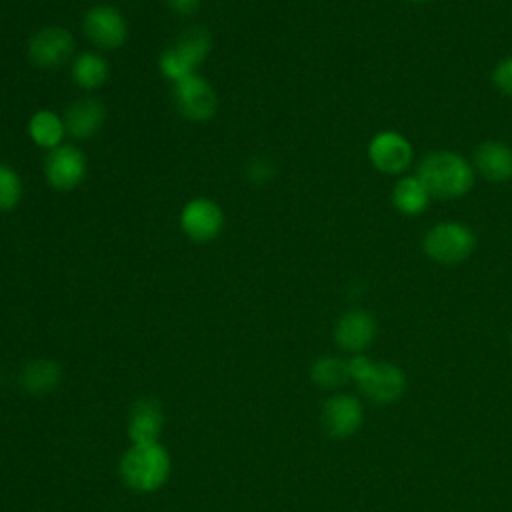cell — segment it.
<instances>
[{
    "label": "cell",
    "instance_id": "6da1fadb",
    "mask_svg": "<svg viewBox=\"0 0 512 512\" xmlns=\"http://www.w3.org/2000/svg\"><path fill=\"white\" fill-rule=\"evenodd\" d=\"M432 198L454 200L470 192L474 186V166L458 152L436 150L428 152L416 168Z\"/></svg>",
    "mask_w": 512,
    "mask_h": 512
},
{
    "label": "cell",
    "instance_id": "7a4b0ae2",
    "mask_svg": "<svg viewBox=\"0 0 512 512\" xmlns=\"http://www.w3.org/2000/svg\"><path fill=\"white\" fill-rule=\"evenodd\" d=\"M170 474V456L158 444H132L120 460L124 484L136 492L158 490Z\"/></svg>",
    "mask_w": 512,
    "mask_h": 512
},
{
    "label": "cell",
    "instance_id": "3957f363",
    "mask_svg": "<svg viewBox=\"0 0 512 512\" xmlns=\"http://www.w3.org/2000/svg\"><path fill=\"white\" fill-rule=\"evenodd\" d=\"M212 50V36L202 26L186 28L172 46L164 48L158 56L160 74L176 84L192 74H196L198 66L208 58Z\"/></svg>",
    "mask_w": 512,
    "mask_h": 512
},
{
    "label": "cell",
    "instance_id": "277c9868",
    "mask_svg": "<svg viewBox=\"0 0 512 512\" xmlns=\"http://www.w3.org/2000/svg\"><path fill=\"white\" fill-rule=\"evenodd\" d=\"M350 378H354L364 396L378 404L396 402L406 386L404 372L388 362H372L364 354H356L348 360Z\"/></svg>",
    "mask_w": 512,
    "mask_h": 512
},
{
    "label": "cell",
    "instance_id": "5b68a950",
    "mask_svg": "<svg viewBox=\"0 0 512 512\" xmlns=\"http://www.w3.org/2000/svg\"><path fill=\"white\" fill-rule=\"evenodd\" d=\"M422 248L430 260L444 266H456L468 260L474 252L476 234L460 222H438L426 232Z\"/></svg>",
    "mask_w": 512,
    "mask_h": 512
},
{
    "label": "cell",
    "instance_id": "8992f818",
    "mask_svg": "<svg viewBox=\"0 0 512 512\" xmlns=\"http://www.w3.org/2000/svg\"><path fill=\"white\" fill-rule=\"evenodd\" d=\"M82 34L98 50H118L128 40V22L112 4H94L82 16Z\"/></svg>",
    "mask_w": 512,
    "mask_h": 512
},
{
    "label": "cell",
    "instance_id": "52a82bcc",
    "mask_svg": "<svg viewBox=\"0 0 512 512\" xmlns=\"http://www.w3.org/2000/svg\"><path fill=\"white\" fill-rule=\"evenodd\" d=\"M76 40L72 32L60 24L36 30L28 40V60L42 70L60 68L76 56Z\"/></svg>",
    "mask_w": 512,
    "mask_h": 512
},
{
    "label": "cell",
    "instance_id": "ba28073f",
    "mask_svg": "<svg viewBox=\"0 0 512 512\" xmlns=\"http://www.w3.org/2000/svg\"><path fill=\"white\" fill-rule=\"evenodd\" d=\"M178 224L188 240L206 244L222 234L224 210L216 200L208 196H196L182 206Z\"/></svg>",
    "mask_w": 512,
    "mask_h": 512
},
{
    "label": "cell",
    "instance_id": "9c48e42d",
    "mask_svg": "<svg viewBox=\"0 0 512 512\" xmlns=\"http://www.w3.org/2000/svg\"><path fill=\"white\" fill-rule=\"evenodd\" d=\"M172 98L178 114L188 122H208L218 110V96L212 84L198 72L172 84Z\"/></svg>",
    "mask_w": 512,
    "mask_h": 512
},
{
    "label": "cell",
    "instance_id": "30bf717a",
    "mask_svg": "<svg viewBox=\"0 0 512 512\" xmlns=\"http://www.w3.org/2000/svg\"><path fill=\"white\" fill-rule=\"evenodd\" d=\"M88 174L86 154L76 144H62L44 158V178L50 188L70 192L78 188Z\"/></svg>",
    "mask_w": 512,
    "mask_h": 512
},
{
    "label": "cell",
    "instance_id": "8fae6325",
    "mask_svg": "<svg viewBox=\"0 0 512 512\" xmlns=\"http://www.w3.org/2000/svg\"><path fill=\"white\" fill-rule=\"evenodd\" d=\"M368 160L382 174H402L414 160L412 144L396 130H380L368 142Z\"/></svg>",
    "mask_w": 512,
    "mask_h": 512
},
{
    "label": "cell",
    "instance_id": "7c38bea8",
    "mask_svg": "<svg viewBox=\"0 0 512 512\" xmlns=\"http://www.w3.org/2000/svg\"><path fill=\"white\" fill-rule=\"evenodd\" d=\"M62 118L66 124V134L72 140L82 142V140H90L102 130L106 122V108L100 98L82 96L66 108Z\"/></svg>",
    "mask_w": 512,
    "mask_h": 512
},
{
    "label": "cell",
    "instance_id": "4fadbf2b",
    "mask_svg": "<svg viewBox=\"0 0 512 512\" xmlns=\"http://www.w3.org/2000/svg\"><path fill=\"white\" fill-rule=\"evenodd\" d=\"M376 336V320L366 310L344 312L334 326V340L346 352H362Z\"/></svg>",
    "mask_w": 512,
    "mask_h": 512
},
{
    "label": "cell",
    "instance_id": "5bb4252c",
    "mask_svg": "<svg viewBox=\"0 0 512 512\" xmlns=\"http://www.w3.org/2000/svg\"><path fill=\"white\" fill-rule=\"evenodd\" d=\"M322 422L332 438H348L362 422V406L352 396H334L324 404Z\"/></svg>",
    "mask_w": 512,
    "mask_h": 512
},
{
    "label": "cell",
    "instance_id": "9a60e30c",
    "mask_svg": "<svg viewBox=\"0 0 512 512\" xmlns=\"http://www.w3.org/2000/svg\"><path fill=\"white\" fill-rule=\"evenodd\" d=\"M474 170L494 184L512 180V148L498 140L482 142L474 150Z\"/></svg>",
    "mask_w": 512,
    "mask_h": 512
},
{
    "label": "cell",
    "instance_id": "2e32d148",
    "mask_svg": "<svg viewBox=\"0 0 512 512\" xmlns=\"http://www.w3.org/2000/svg\"><path fill=\"white\" fill-rule=\"evenodd\" d=\"M162 424V408L154 398H140L132 404L128 414V436L132 444L158 442Z\"/></svg>",
    "mask_w": 512,
    "mask_h": 512
},
{
    "label": "cell",
    "instance_id": "e0dca14e",
    "mask_svg": "<svg viewBox=\"0 0 512 512\" xmlns=\"http://www.w3.org/2000/svg\"><path fill=\"white\" fill-rule=\"evenodd\" d=\"M70 76L80 90L94 92L106 84L110 76V64L100 52L84 50L72 58Z\"/></svg>",
    "mask_w": 512,
    "mask_h": 512
},
{
    "label": "cell",
    "instance_id": "ac0fdd59",
    "mask_svg": "<svg viewBox=\"0 0 512 512\" xmlns=\"http://www.w3.org/2000/svg\"><path fill=\"white\" fill-rule=\"evenodd\" d=\"M26 130H28V136L30 140L50 152L58 146L64 144V138L68 136L66 134V124H64V118L54 112V110H48V108H42V110H36L30 118H28V124H26Z\"/></svg>",
    "mask_w": 512,
    "mask_h": 512
},
{
    "label": "cell",
    "instance_id": "d6986e66",
    "mask_svg": "<svg viewBox=\"0 0 512 512\" xmlns=\"http://www.w3.org/2000/svg\"><path fill=\"white\" fill-rule=\"evenodd\" d=\"M430 198V192L416 174L400 178L392 188V204L404 216L422 214L428 208Z\"/></svg>",
    "mask_w": 512,
    "mask_h": 512
},
{
    "label": "cell",
    "instance_id": "ffe728a7",
    "mask_svg": "<svg viewBox=\"0 0 512 512\" xmlns=\"http://www.w3.org/2000/svg\"><path fill=\"white\" fill-rule=\"evenodd\" d=\"M62 380V370L52 360H32L22 370V384L32 394L54 390Z\"/></svg>",
    "mask_w": 512,
    "mask_h": 512
},
{
    "label": "cell",
    "instance_id": "44dd1931",
    "mask_svg": "<svg viewBox=\"0 0 512 512\" xmlns=\"http://www.w3.org/2000/svg\"><path fill=\"white\" fill-rule=\"evenodd\" d=\"M312 380L320 386V388H336L342 386L348 378V360L336 358V356H322L312 364Z\"/></svg>",
    "mask_w": 512,
    "mask_h": 512
},
{
    "label": "cell",
    "instance_id": "7402d4cb",
    "mask_svg": "<svg viewBox=\"0 0 512 512\" xmlns=\"http://www.w3.org/2000/svg\"><path fill=\"white\" fill-rule=\"evenodd\" d=\"M22 196L24 184L20 174L12 166L0 162V212L14 210L20 204Z\"/></svg>",
    "mask_w": 512,
    "mask_h": 512
},
{
    "label": "cell",
    "instance_id": "603a6c76",
    "mask_svg": "<svg viewBox=\"0 0 512 512\" xmlns=\"http://www.w3.org/2000/svg\"><path fill=\"white\" fill-rule=\"evenodd\" d=\"M276 164L268 156H254L246 164V178L254 184H266L274 178Z\"/></svg>",
    "mask_w": 512,
    "mask_h": 512
},
{
    "label": "cell",
    "instance_id": "cb8c5ba5",
    "mask_svg": "<svg viewBox=\"0 0 512 512\" xmlns=\"http://www.w3.org/2000/svg\"><path fill=\"white\" fill-rule=\"evenodd\" d=\"M492 84L498 92L512 96V56L502 58L492 70Z\"/></svg>",
    "mask_w": 512,
    "mask_h": 512
},
{
    "label": "cell",
    "instance_id": "d4e9b609",
    "mask_svg": "<svg viewBox=\"0 0 512 512\" xmlns=\"http://www.w3.org/2000/svg\"><path fill=\"white\" fill-rule=\"evenodd\" d=\"M164 4L176 16H192L198 12L202 0H164Z\"/></svg>",
    "mask_w": 512,
    "mask_h": 512
},
{
    "label": "cell",
    "instance_id": "484cf974",
    "mask_svg": "<svg viewBox=\"0 0 512 512\" xmlns=\"http://www.w3.org/2000/svg\"><path fill=\"white\" fill-rule=\"evenodd\" d=\"M412 2H430V0H412Z\"/></svg>",
    "mask_w": 512,
    "mask_h": 512
},
{
    "label": "cell",
    "instance_id": "4316f807",
    "mask_svg": "<svg viewBox=\"0 0 512 512\" xmlns=\"http://www.w3.org/2000/svg\"><path fill=\"white\" fill-rule=\"evenodd\" d=\"M510 342H512V336H510Z\"/></svg>",
    "mask_w": 512,
    "mask_h": 512
}]
</instances>
